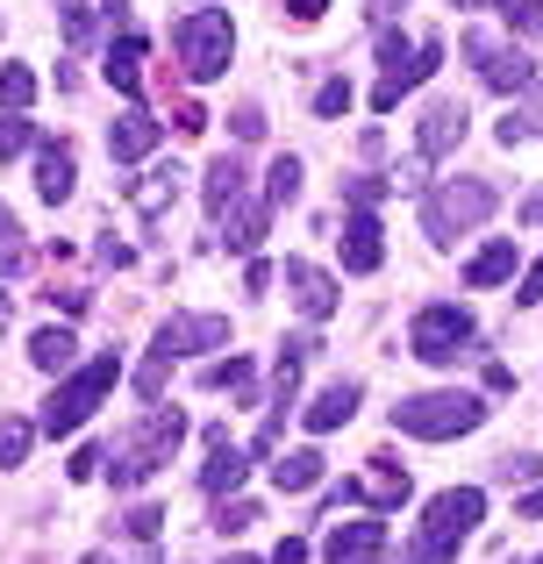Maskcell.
<instances>
[{
    "mask_svg": "<svg viewBox=\"0 0 543 564\" xmlns=\"http://www.w3.org/2000/svg\"><path fill=\"white\" fill-rule=\"evenodd\" d=\"M479 522H487V494H479V486H450V494H436L430 508H422V529L401 551V564H450L458 543L473 536Z\"/></svg>",
    "mask_w": 543,
    "mask_h": 564,
    "instance_id": "cell-1",
    "label": "cell"
},
{
    "mask_svg": "<svg viewBox=\"0 0 543 564\" xmlns=\"http://www.w3.org/2000/svg\"><path fill=\"white\" fill-rule=\"evenodd\" d=\"M479 422H487V400L458 393V386H444V393H408L401 408H393V429H401V436H422V443L473 436Z\"/></svg>",
    "mask_w": 543,
    "mask_h": 564,
    "instance_id": "cell-2",
    "label": "cell"
},
{
    "mask_svg": "<svg viewBox=\"0 0 543 564\" xmlns=\"http://www.w3.org/2000/svg\"><path fill=\"white\" fill-rule=\"evenodd\" d=\"M180 436H186V414L180 408H158L151 400V414H143V429H129L122 443H115V486H143L151 471H165L172 465V451H180Z\"/></svg>",
    "mask_w": 543,
    "mask_h": 564,
    "instance_id": "cell-3",
    "label": "cell"
},
{
    "mask_svg": "<svg viewBox=\"0 0 543 564\" xmlns=\"http://www.w3.org/2000/svg\"><path fill=\"white\" fill-rule=\"evenodd\" d=\"M493 207H501L493 180H450V186H436L430 200H422V236H430V243H458V236L479 229Z\"/></svg>",
    "mask_w": 543,
    "mask_h": 564,
    "instance_id": "cell-4",
    "label": "cell"
},
{
    "mask_svg": "<svg viewBox=\"0 0 543 564\" xmlns=\"http://www.w3.org/2000/svg\"><path fill=\"white\" fill-rule=\"evenodd\" d=\"M115 379H122V358H94V365H79V372H72L51 400H43L36 429H43V436H72V429H79L86 414H94L100 400L115 393Z\"/></svg>",
    "mask_w": 543,
    "mask_h": 564,
    "instance_id": "cell-5",
    "label": "cell"
},
{
    "mask_svg": "<svg viewBox=\"0 0 543 564\" xmlns=\"http://www.w3.org/2000/svg\"><path fill=\"white\" fill-rule=\"evenodd\" d=\"M172 51H180L186 79H222L229 72V51H237V29H229V14L215 8H194L172 22Z\"/></svg>",
    "mask_w": 543,
    "mask_h": 564,
    "instance_id": "cell-6",
    "label": "cell"
},
{
    "mask_svg": "<svg viewBox=\"0 0 543 564\" xmlns=\"http://www.w3.org/2000/svg\"><path fill=\"white\" fill-rule=\"evenodd\" d=\"M458 51L479 65V79H487L493 94H530V86H536V57L515 51L508 36H493V29H465Z\"/></svg>",
    "mask_w": 543,
    "mask_h": 564,
    "instance_id": "cell-7",
    "label": "cell"
},
{
    "mask_svg": "<svg viewBox=\"0 0 543 564\" xmlns=\"http://www.w3.org/2000/svg\"><path fill=\"white\" fill-rule=\"evenodd\" d=\"M473 315L465 307H450V301H436V307H422L415 315V329H408V350H415L422 365H458L465 350H473Z\"/></svg>",
    "mask_w": 543,
    "mask_h": 564,
    "instance_id": "cell-8",
    "label": "cell"
},
{
    "mask_svg": "<svg viewBox=\"0 0 543 564\" xmlns=\"http://www.w3.org/2000/svg\"><path fill=\"white\" fill-rule=\"evenodd\" d=\"M465 129H473V115H465V100H430V115H422L415 129V151L422 165H436V158H450L465 143Z\"/></svg>",
    "mask_w": 543,
    "mask_h": 564,
    "instance_id": "cell-9",
    "label": "cell"
},
{
    "mask_svg": "<svg viewBox=\"0 0 543 564\" xmlns=\"http://www.w3.org/2000/svg\"><path fill=\"white\" fill-rule=\"evenodd\" d=\"M436 65H444V43H436V36H422V43H415V57H408L401 72H379V86H372V108H379V115H393V108H401V94H415V86L430 79Z\"/></svg>",
    "mask_w": 543,
    "mask_h": 564,
    "instance_id": "cell-10",
    "label": "cell"
},
{
    "mask_svg": "<svg viewBox=\"0 0 543 564\" xmlns=\"http://www.w3.org/2000/svg\"><path fill=\"white\" fill-rule=\"evenodd\" d=\"M322 557H329V564H379V557H387V522H379V514H365V522H336L329 543H322Z\"/></svg>",
    "mask_w": 543,
    "mask_h": 564,
    "instance_id": "cell-11",
    "label": "cell"
},
{
    "mask_svg": "<svg viewBox=\"0 0 543 564\" xmlns=\"http://www.w3.org/2000/svg\"><path fill=\"white\" fill-rule=\"evenodd\" d=\"M286 293H293V307H301L307 322L336 315V279L322 272V264H307V258H286Z\"/></svg>",
    "mask_w": 543,
    "mask_h": 564,
    "instance_id": "cell-12",
    "label": "cell"
},
{
    "mask_svg": "<svg viewBox=\"0 0 543 564\" xmlns=\"http://www.w3.org/2000/svg\"><path fill=\"white\" fill-rule=\"evenodd\" d=\"M158 137H165V122H151L143 108H129V115L108 122V158H115V165H143V158L158 151Z\"/></svg>",
    "mask_w": 543,
    "mask_h": 564,
    "instance_id": "cell-13",
    "label": "cell"
},
{
    "mask_svg": "<svg viewBox=\"0 0 543 564\" xmlns=\"http://www.w3.org/2000/svg\"><path fill=\"white\" fill-rule=\"evenodd\" d=\"M158 344H165L172 358H186V350H222L229 344V322L222 315H172L165 329H158Z\"/></svg>",
    "mask_w": 543,
    "mask_h": 564,
    "instance_id": "cell-14",
    "label": "cell"
},
{
    "mask_svg": "<svg viewBox=\"0 0 543 564\" xmlns=\"http://www.w3.org/2000/svg\"><path fill=\"white\" fill-rule=\"evenodd\" d=\"M387 264V243H379V221H372V207H350V221H344V272H379Z\"/></svg>",
    "mask_w": 543,
    "mask_h": 564,
    "instance_id": "cell-15",
    "label": "cell"
},
{
    "mask_svg": "<svg viewBox=\"0 0 543 564\" xmlns=\"http://www.w3.org/2000/svg\"><path fill=\"white\" fill-rule=\"evenodd\" d=\"M365 479H358V500H372L379 514L387 508H408V494H415V486H408V465H393V457H365Z\"/></svg>",
    "mask_w": 543,
    "mask_h": 564,
    "instance_id": "cell-16",
    "label": "cell"
},
{
    "mask_svg": "<svg viewBox=\"0 0 543 564\" xmlns=\"http://www.w3.org/2000/svg\"><path fill=\"white\" fill-rule=\"evenodd\" d=\"M243 451L237 443H229V429H208V465H200V486H208V494H237L243 486Z\"/></svg>",
    "mask_w": 543,
    "mask_h": 564,
    "instance_id": "cell-17",
    "label": "cell"
},
{
    "mask_svg": "<svg viewBox=\"0 0 543 564\" xmlns=\"http://www.w3.org/2000/svg\"><path fill=\"white\" fill-rule=\"evenodd\" d=\"M72 186H79V158H72V143H43L36 151V193L43 200H72Z\"/></svg>",
    "mask_w": 543,
    "mask_h": 564,
    "instance_id": "cell-18",
    "label": "cell"
},
{
    "mask_svg": "<svg viewBox=\"0 0 543 564\" xmlns=\"http://www.w3.org/2000/svg\"><path fill=\"white\" fill-rule=\"evenodd\" d=\"M358 393H365L358 379H336V386H322V393H315V408H307V429H315V436L344 429L350 414H358Z\"/></svg>",
    "mask_w": 543,
    "mask_h": 564,
    "instance_id": "cell-19",
    "label": "cell"
},
{
    "mask_svg": "<svg viewBox=\"0 0 543 564\" xmlns=\"http://www.w3.org/2000/svg\"><path fill=\"white\" fill-rule=\"evenodd\" d=\"M243 186H251V172H243V158L237 151H222V158H208V215H222V207H237L243 200Z\"/></svg>",
    "mask_w": 543,
    "mask_h": 564,
    "instance_id": "cell-20",
    "label": "cell"
},
{
    "mask_svg": "<svg viewBox=\"0 0 543 564\" xmlns=\"http://www.w3.org/2000/svg\"><path fill=\"white\" fill-rule=\"evenodd\" d=\"M501 279H515V236H493V243L479 250L473 264H465V286H473V293L501 286Z\"/></svg>",
    "mask_w": 543,
    "mask_h": 564,
    "instance_id": "cell-21",
    "label": "cell"
},
{
    "mask_svg": "<svg viewBox=\"0 0 543 564\" xmlns=\"http://www.w3.org/2000/svg\"><path fill=\"white\" fill-rule=\"evenodd\" d=\"M222 221H229V236H222V243L251 258V250L265 243V221H272V207H265V200H237V207H222Z\"/></svg>",
    "mask_w": 543,
    "mask_h": 564,
    "instance_id": "cell-22",
    "label": "cell"
},
{
    "mask_svg": "<svg viewBox=\"0 0 543 564\" xmlns=\"http://www.w3.org/2000/svg\"><path fill=\"white\" fill-rule=\"evenodd\" d=\"M180 180H186L180 165H158V172H143V180L129 186V200H137V215H151V221H158V215H165L172 200H180Z\"/></svg>",
    "mask_w": 543,
    "mask_h": 564,
    "instance_id": "cell-23",
    "label": "cell"
},
{
    "mask_svg": "<svg viewBox=\"0 0 543 564\" xmlns=\"http://www.w3.org/2000/svg\"><path fill=\"white\" fill-rule=\"evenodd\" d=\"M29 365H36V372H72V365H79V336L72 329H36L29 336Z\"/></svg>",
    "mask_w": 543,
    "mask_h": 564,
    "instance_id": "cell-24",
    "label": "cell"
},
{
    "mask_svg": "<svg viewBox=\"0 0 543 564\" xmlns=\"http://www.w3.org/2000/svg\"><path fill=\"white\" fill-rule=\"evenodd\" d=\"M272 486L279 494H307V486H322V451H272Z\"/></svg>",
    "mask_w": 543,
    "mask_h": 564,
    "instance_id": "cell-25",
    "label": "cell"
},
{
    "mask_svg": "<svg viewBox=\"0 0 543 564\" xmlns=\"http://www.w3.org/2000/svg\"><path fill=\"white\" fill-rule=\"evenodd\" d=\"M108 86H122V94H143V36H122V43H108Z\"/></svg>",
    "mask_w": 543,
    "mask_h": 564,
    "instance_id": "cell-26",
    "label": "cell"
},
{
    "mask_svg": "<svg viewBox=\"0 0 543 564\" xmlns=\"http://www.w3.org/2000/svg\"><path fill=\"white\" fill-rule=\"evenodd\" d=\"M251 358H222V365H208L200 372V386H215V393H237V400H251Z\"/></svg>",
    "mask_w": 543,
    "mask_h": 564,
    "instance_id": "cell-27",
    "label": "cell"
},
{
    "mask_svg": "<svg viewBox=\"0 0 543 564\" xmlns=\"http://www.w3.org/2000/svg\"><path fill=\"white\" fill-rule=\"evenodd\" d=\"M14 272H29V236H22V221L0 207V279H14Z\"/></svg>",
    "mask_w": 543,
    "mask_h": 564,
    "instance_id": "cell-28",
    "label": "cell"
},
{
    "mask_svg": "<svg viewBox=\"0 0 543 564\" xmlns=\"http://www.w3.org/2000/svg\"><path fill=\"white\" fill-rule=\"evenodd\" d=\"M286 200H301V158H272L265 172V207H286Z\"/></svg>",
    "mask_w": 543,
    "mask_h": 564,
    "instance_id": "cell-29",
    "label": "cell"
},
{
    "mask_svg": "<svg viewBox=\"0 0 543 564\" xmlns=\"http://www.w3.org/2000/svg\"><path fill=\"white\" fill-rule=\"evenodd\" d=\"M29 100H36V72H29V65H0V108L22 115Z\"/></svg>",
    "mask_w": 543,
    "mask_h": 564,
    "instance_id": "cell-30",
    "label": "cell"
},
{
    "mask_svg": "<svg viewBox=\"0 0 543 564\" xmlns=\"http://www.w3.org/2000/svg\"><path fill=\"white\" fill-rule=\"evenodd\" d=\"M536 129H543V94L530 100V108H508V122H501V129H493V137H501V143H508V151H515V143H522V137H536Z\"/></svg>",
    "mask_w": 543,
    "mask_h": 564,
    "instance_id": "cell-31",
    "label": "cell"
},
{
    "mask_svg": "<svg viewBox=\"0 0 543 564\" xmlns=\"http://www.w3.org/2000/svg\"><path fill=\"white\" fill-rule=\"evenodd\" d=\"M165 372H172V350H165V344H151V358L137 365V393H143V400H158V393H165Z\"/></svg>",
    "mask_w": 543,
    "mask_h": 564,
    "instance_id": "cell-32",
    "label": "cell"
},
{
    "mask_svg": "<svg viewBox=\"0 0 543 564\" xmlns=\"http://www.w3.org/2000/svg\"><path fill=\"white\" fill-rule=\"evenodd\" d=\"M57 14H65V43L86 51V43H94V8H86V0H57Z\"/></svg>",
    "mask_w": 543,
    "mask_h": 564,
    "instance_id": "cell-33",
    "label": "cell"
},
{
    "mask_svg": "<svg viewBox=\"0 0 543 564\" xmlns=\"http://www.w3.org/2000/svg\"><path fill=\"white\" fill-rule=\"evenodd\" d=\"M251 522H258L251 500H222V508H215V536H243Z\"/></svg>",
    "mask_w": 543,
    "mask_h": 564,
    "instance_id": "cell-34",
    "label": "cell"
},
{
    "mask_svg": "<svg viewBox=\"0 0 543 564\" xmlns=\"http://www.w3.org/2000/svg\"><path fill=\"white\" fill-rule=\"evenodd\" d=\"M29 443H36V429H29V422H0V465H22Z\"/></svg>",
    "mask_w": 543,
    "mask_h": 564,
    "instance_id": "cell-35",
    "label": "cell"
},
{
    "mask_svg": "<svg viewBox=\"0 0 543 564\" xmlns=\"http://www.w3.org/2000/svg\"><path fill=\"white\" fill-rule=\"evenodd\" d=\"M393 193V180H372V172H358V180H344V200L350 207H379Z\"/></svg>",
    "mask_w": 543,
    "mask_h": 564,
    "instance_id": "cell-36",
    "label": "cell"
},
{
    "mask_svg": "<svg viewBox=\"0 0 543 564\" xmlns=\"http://www.w3.org/2000/svg\"><path fill=\"white\" fill-rule=\"evenodd\" d=\"M508 29H522V36H543V0H501Z\"/></svg>",
    "mask_w": 543,
    "mask_h": 564,
    "instance_id": "cell-37",
    "label": "cell"
},
{
    "mask_svg": "<svg viewBox=\"0 0 543 564\" xmlns=\"http://www.w3.org/2000/svg\"><path fill=\"white\" fill-rule=\"evenodd\" d=\"M29 143H36V129H29L22 115H0V165H8L14 151H29Z\"/></svg>",
    "mask_w": 543,
    "mask_h": 564,
    "instance_id": "cell-38",
    "label": "cell"
},
{
    "mask_svg": "<svg viewBox=\"0 0 543 564\" xmlns=\"http://www.w3.org/2000/svg\"><path fill=\"white\" fill-rule=\"evenodd\" d=\"M408 57H415V43H408L401 29H379V65H387V72H401Z\"/></svg>",
    "mask_w": 543,
    "mask_h": 564,
    "instance_id": "cell-39",
    "label": "cell"
},
{
    "mask_svg": "<svg viewBox=\"0 0 543 564\" xmlns=\"http://www.w3.org/2000/svg\"><path fill=\"white\" fill-rule=\"evenodd\" d=\"M344 108H350V79H329V86L315 94V115L329 122V115H344Z\"/></svg>",
    "mask_w": 543,
    "mask_h": 564,
    "instance_id": "cell-40",
    "label": "cell"
},
{
    "mask_svg": "<svg viewBox=\"0 0 543 564\" xmlns=\"http://www.w3.org/2000/svg\"><path fill=\"white\" fill-rule=\"evenodd\" d=\"M43 301H51V307H65V315H86V301H94V293H86V286H51Z\"/></svg>",
    "mask_w": 543,
    "mask_h": 564,
    "instance_id": "cell-41",
    "label": "cell"
},
{
    "mask_svg": "<svg viewBox=\"0 0 543 564\" xmlns=\"http://www.w3.org/2000/svg\"><path fill=\"white\" fill-rule=\"evenodd\" d=\"M229 122H237V137H243V143H258V137H265V115H258V108H251V100H243V108H237V115H229Z\"/></svg>",
    "mask_w": 543,
    "mask_h": 564,
    "instance_id": "cell-42",
    "label": "cell"
},
{
    "mask_svg": "<svg viewBox=\"0 0 543 564\" xmlns=\"http://www.w3.org/2000/svg\"><path fill=\"white\" fill-rule=\"evenodd\" d=\"M158 522H165V508H137V514H129V536L151 543V536H158Z\"/></svg>",
    "mask_w": 543,
    "mask_h": 564,
    "instance_id": "cell-43",
    "label": "cell"
},
{
    "mask_svg": "<svg viewBox=\"0 0 543 564\" xmlns=\"http://www.w3.org/2000/svg\"><path fill=\"white\" fill-rule=\"evenodd\" d=\"M536 471H543V465H536V457H530V451H522V457H501V479H508V486H522V479H536Z\"/></svg>",
    "mask_w": 543,
    "mask_h": 564,
    "instance_id": "cell-44",
    "label": "cell"
},
{
    "mask_svg": "<svg viewBox=\"0 0 543 564\" xmlns=\"http://www.w3.org/2000/svg\"><path fill=\"white\" fill-rule=\"evenodd\" d=\"M515 301H522V307H536V301H543V258L530 264V272H522V293H515Z\"/></svg>",
    "mask_w": 543,
    "mask_h": 564,
    "instance_id": "cell-45",
    "label": "cell"
},
{
    "mask_svg": "<svg viewBox=\"0 0 543 564\" xmlns=\"http://www.w3.org/2000/svg\"><path fill=\"white\" fill-rule=\"evenodd\" d=\"M272 564H307V543H301V536H286V543L272 551Z\"/></svg>",
    "mask_w": 543,
    "mask_h": 564,
    "instance_id": "cell-46",
    "label": "cell"
},
{
    "mask_svg": "<svg viewBox=\"0 0 543 564\" xmlns=\"http://www.w3.org/2000/svg\"><path fill=\"white\" fill-rule=\"evenodd\" d=\"M200 129H208V115H200L194 100H186V108H180V137H200Z\"/></svg>",
    "mask_w": 543,
    "mask_h": 564,
    "instance_id": "cell-47",
    "label": "cell"
},
{
    "mask_svg": "<svg viewBox=\"0 0 543 564\" xmlns=\"http://www.w3.org/2000/svg\"><path fill=\"white\" fill-rule=\"evenodd\" d=\"M129 258H137V250H129V243H115V236H108V243H100V264H115V272H122Z\"/></svg>",
    "mask_w": 543,
    "mask_h": 564,
    "instance_id": "cell-48",
    "label": "cell"
},
{
    "mask_svg": "<svg viewBox=\"0 0 543 564\" xmlns=\"http://www.w3.org/2000/svg\"><path fill=\"white\" fill-rule=\"evenodd\" d=\"M322 8H329V0H286V14H293V22H315Z\"/></svg>",
    "mask_w": 543,
    "mask_h": 564,
    "instance_id": "cell-49",
    "label": "cell"
},
{
    "mask_svg": "<svg viewBox=\"0 0 543 564\" xmlns=\"http://www.w3.org/2000/svg\"><path fill=\"white\" fill-rule=\"evenodd\" d=\"M401 8H408V0H372V22H393Z\"/></svg>",
    "mask_w": 543,
    "mask_h": 564,
    "instance_id": "cell-50",
    "label": "cell"
},
{
    "mask_svg": "<svg viewBox=\"0 0 543 564\" xmlns=\"http://www.w3.org/2000/svg\"><path fill=\"white\" fill-rule=\"evenodd\" d=\"M522 522H543V486H536L530 500H522Z\"/></svg>",
    "mask_w": 543,
    "mask_h": 564,
    "instance_id": "cell-51",
    "label": "cell"
},
{
    "mask_svg": "<svg viewBox=\"0 0 543 564\" xmlns=\"http://www.w3.org/2000/svg\"><path fill=\"white\" fill-rule=\"evenodd\" d=\"M522 221H543V193H536V200H522Z\"/></svg>",
    "mask_w": 543,
    "mask_h": 564,
    "instance_id": "cell-52",
    "label": "cell"
},
{
    "mask_svg": "<svg viewBox=\"0 0 543 564\" xmlns=\"http://www.w3.org/2000/svg\"><path fill=\"white\" fill-rule=\"evenodd\" d=\"M79 564H108V557H100V551H94V557H79Z\"/></svg>",
    "mask_w": 543,
    "mask_h": 564,
    "instance_id": "cell-53",
    "label": "cell"
},
{
    "mask_svg": "<svg viewBox=\"0 0 543 564\" xmlns=\"http://www.w3.org/2000/svg\"><path fill=\"white\" fill-rule=\"evenodd\" d=\"M450 8H479V0H450Z\"/></svg>",
    "mask_w": 543,
    "mask_h": 564,
    "instance_id": "cell-54",
    "label": "cell"
},
{
    "mask_svg": "<svg viewBox=\"0 0 543 564\" xmlns=\"http://www.w3.org/2000/svg\"><path fill=\"white\" fill-rule=\"evenodd\" d=\"M0 322H8V293H0Z\"/></svg>",
    "mask_w": 543,
    "mask_h": 564,
    "instance_id": "cell-55",
    "label": "cell"
},
{
    "mask_svg": "<svg viewBox=\"0 0 543 564\" xmlns=\"http://www.w3.org/2000/svg\"><path fill=\"white\" fill-rule=\"evenodd\" d=\"M229 564H258V557H229Z\"/></svg>",
    "mask_w": 543,
    "mask_h": 564,
    "instance_id": "cell-56",
    "label": "cell"
},
{
    "mask_svg": "<svg viewBox=\"0 0 543 564\" xmlns=\"http://www.w3.org/2000/svg\"><path fill=\"white\" fill-rule=\"evenodd\" d=\"M115 8H122V0H115Z\"/></svg>",
    "mask_w": 543,
    "mask_h": 564,
    "instance_id": "cell-57",
    "label": "cell"
},
{
    "mask_svg": "<svg viewBox=\"0 0 543 564\" xmlns=\"http://www.w3.org/2000/svg\"><path fill=\"white\" fill-rule=\"evenodd\" d=\"M536 564H543V557H536Z\"/></svg>",
    "mask_w": 543,
    "mask_h": 564,
    "instance_id": "cell-58",
    "label": "cell"
}]
</instances>
